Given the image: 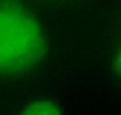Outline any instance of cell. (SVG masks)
I'll return each mask as SVG.
<instances>
[{"instance_id": "obj_1", "label": "cell", "mask_w": 121, "mask_h": 115, "mask_svg": "<svg viewBox=\"0 0 121 115\" xmlns=\"http://www.w3.org/2000/svg\"><path fill=\"white\" fill-rule=\"evenodd\" d=\"M47 51L37 16L19 0H0V76H20L36 69Z\"/></svg>"}, {"instance_id": "obj_2", "label": "cell", "mask_w": 121, "mask_h": 115, "mask_svg": "<svg viewBox=\"0 0 121 115\" xmlns=\"http://www.w3.org/2000/svg\"><path fill=\"white\" fill-rule=\"evenodd\" d=\"M20 115H62L56 104L49 101H35L27 105Z\"/></svg>"}, {"instance_id": "obj_3", "label": "cell", "mask_w": 121, "mask_h": 115, "mask_svg": "<svg viewBox=\"0 0 121 115\" xmlns=\"http://www.w3.org/2000/svg\"><path fill=\"white\" fill-rule=\"evenodd\" d=\"M113 70L116 71L118 76L121 77V44L114 55V59H113Z\"/></svg>"}]
</instances>
